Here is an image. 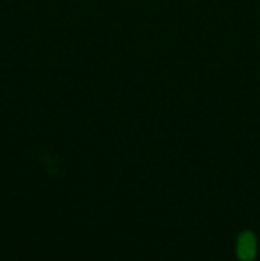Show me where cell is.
I'll list each match as a JSON object with an SVG mask.
<instances>
[{"mask_svg":"<svg viewBox=\"0 0 260 261\" xmlns=\"http://www.w3.org/2000/svg\"><path fill=\"white\" fill-rule=\"evenodd\" d=\"M239 258L241 259H251L255 256V238L251 233H244L239 240Z\"/></svg>","mask_w":260,"mask_h":261,"instance_id":"6da1fadb","label":"cell"}]
</instances>
